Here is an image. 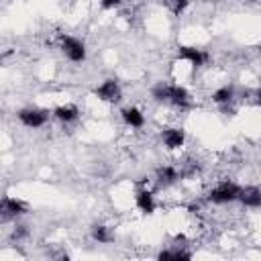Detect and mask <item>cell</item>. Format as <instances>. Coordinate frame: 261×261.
<instances>
[{"mask_svg": "<svg viewBox=\"0 0 261 261\" xmlns=\"http://www.w3.org/2000/svg\"><path fill=\"white\" fill-rule=\"evenodd\" d=\"M259 55H261V47H259Z\"/></svg>", "mask_w": 261, "mask_h": 261, "instance_id": "obj_21", "label": "cell"}, {"mask_svg": "<svg viewBox=\"0 0 261 261\" xmlns=\"http://www.w3.org/2000/svg\"><path fill=\"white\" fill-rule=\"evenodd\" d=\"M59 49L61 53L71 61V63H82L86 61V45L82 39L71 37V35H59Z\"/></svg>", "mask_w": 261, "mask_h": 261, "instance_id": "obj_3", "label": "cell"}, {"mask_svg": "<svg viewBox=\"0 0 261 261\" xmlns=\"http://www.w3.org/2000/svg\"><path fill=\"white\" fill-rule=\"evenodd\" d=\"M155 177L161 188H167V186H173L181 177V171H177V167H173V165H163V167H157Z\"/></svg>", "mask_w": 261, "mask_h": 261, "instance_id": "obj_11", "label": "cell"}, {"mask_svg": "<svg viewBox=\"0 0 261 261\" xmlns=\"http://www.w3.org/2000/svg\"><path fill=\"white\" fill-rule=\"evenodd\" d=\"M135 204H137V208H139L143 214H153L155 208H157L155 198H153V192L147 190V188L137 190V194H135Z\"/></svg>", "mask_w": 261, "mask_h": 261, "instance_id": "obj_10", "label": "cell"}, {"mask_svg": "<svg viewBox=\"0 0 261 261\" xmlns=\"http://www.w3.org/2000/svg\"><path fill=\"white\" fill-rule=\"evenodd\" d=\"M122 4V0H100V8L102 10H114Z\"/></svg>", "mask_w": 261, "mask_h": 261, "instance_id": "obj_19", "label": "cell"}, {"mask_svg": "<svg viewBox=\"0 0 261 261\" xmlns=\"http://www.w3.org/2000/svg\"><path fill=\"white\" fill-rule=\"evenodd\" d=\"M120 116H122L124 124L130 126V128H143V126H145V114H143L137 106H126V108H122V110H120Z\"/></svg>", "mask_w": 261, "mask_h": 261, "instance_id": "obj_12", "label": "cell"}, {"mask_svg": "<svg viewBox=\"0 0 261 261\" xmlns=\"http://www.w3.org/2000/svg\"><path fill=\"white\" fill-rule=\"evenodd\" d=\"M151 96L157 102H165V104H171V106H177V108H190V104H192L190 92L179 84H163V82H159L157 86H153Z\"/></svg>", "mask_w": 261, "mask_h": 261, "instance_id": "obj_1", "label": "cell"}, {"mask_svg": "<svg viewBox=\"0 0 261 261\" xmlns=\"http://www.w3.org/2000/svg\"><path fill=\"white\" fill-rule=\"evenodd\" d=\"M177 59L179 61H186L194 69H198V67H202L208 61V53L202 51V49H198V47H192V45H179L177 47Z\"/></svg>", "mask_w": 261, "mask_h": 261, "instance_id": "obj_6", "label": "cell"}, {"mask_svg": "<svg viewBox=\"0 0 261 261\" xmlns=\"http://www.w3.org/2000/svg\"><path fill=\"white\" fill-rule=\"evenodd\" d=\"M257 106L261 108V90H257Z\"/></svg>", "mask_w": 261, "mask_h": 261, "instance_id": "obj_20", "label": "cell"}, {"mask_svg": "<svg viewBox=\"0 0 261 261\" xmlns=\"http://www.w3.org/2000/svg\"><path fill=\"white\" fill-rule=\"evenodd\" d=\"M161 141H163V145L167 149L175 151V149L184 147V143H186V130L179 128V126H167V128L161 130Z\"/></svg>", "mask_w": 261, "mask_h": 261, "instance_id": "obj_8", "label": "cell"}, {"mask_svg": "<svg viewBox=\"0 0 261 261\" xmlns=\"http://www.w3.org/2000/svg\"><path fill=\"white\" fill-rule=\"evenodd\" d=\"M90 234H92V239H94L96 243H102V245H108V243L114 241V232H112V228L106 226V224H92Z\"/></svg>", "mask_w": 261, "mask_h": 261, "instance_id": "obj_14", "label": "cell"}, {"mask_svg": "<svg viewBox=\"0 0 261 261\" xmlns=\"http://www.w3.org/2000/svg\"><path fill=\"white\" fill-rule=\"evenodd\" d=\"M16 116H18V120L24 126H29V128H41L49 120V110L37 108V106H29V108H20Z\"/></svg>", "mask_w": 261, "mask_h": 261, "instance_id": "obj_4", "label": "cell"}, {"mask_svg": "<svg viewBox=\"0 0 261 261\" xmlns=\"http://www.w3.org/2000/svg\"><path fill=\"white\" fill-rule=\"evenodd\" d=\"M159 2H161V4H165V6H167L175 16H179V14L190 6V2H192V0H159Z\"/></svg>", "mask_w": 261, "mask_h": 261, "instance_id": "obj_17", "label": "cell"}, {"mask_svg": "<svg viewBox=\"0 0 261 261\" xmlns=\"http://www.w3.org/2000/svg\"><path fill=\"white\" fill-rule=\"evenodd\" d=\"M239 202L245 208H261V188L259 186H241V194H239Z\"/></svg>", "mask_w": 261, "mask_h": 261, "instance_id": "obj_9", "label": "cell"}, {"mask_svg": "<svg viewBox=\"0 0 261 261\" xmlns=\"http://www.w3.org/2000/svg\"><path fill=\"white\" fill-rule=\"evenodd\" d=\"M157 259L159 261H167V259H173V261H179V259H192V253L190 251H186V249H181V247H171V249H165V251H161L159 255H157Z\"/></svg>", "mask_w": 261, "mask_h": 261, "instance_id": "obj_16", "label": "cell"}, {"mask_svg": "<svg viewBox=\"0 0 261 261\" xmlns=\"http://www.w3.org/2000/svg\"><path fill=\"white\" fill-rule=\"evenodd\" d=\"M239 194H241V186L230 181V179H222L220 184H216L210 192H208V202L212 204H230L234 200H239Z\"/></svg>", "mask_w": 261, "mask_h": 261, "instance_id": "obj_2", "label": "cell"}, {"mask_svg": "<svg viewBox=\"0 0 261 261\" xmlns=\"http://www.w3.org/2000/svg\"><path fill=\"white\" fill-rule=\"evenodd\" d=\"M53 116L57 118V120H61V122H73V120H77V116H80V108L75 106V104H63V106H57L55 110H53Z\"/></svg>", "mask_w": 261, "mask_h": 261, "instance_id": "obj_13", "label": "cell"}, {"mask_svg": "<svg viewBox=\"0 0 261 261\" xmlns=\"http://www.w3.org/2000/svg\"><path fill=\"white\" fill-rule=\"evenodd\" d=\"M0 212H2L4 220L18 218V216L29 212V204L24 200H18V198H12V196H4L2 202H0Z\"/></svg>", "mask_w": 261, "mask_h": 261, "instance_id": "obj_7", "label": "cell"}, {"mask_svg": "<svg viewBox=\"0 0 261 261\" xmlns=\"http://www.w3.org/2000/svg\"><path fill=\"white\" fill-rule=\"evenodd\" d=\"M94 94H96V98L102 100V102L116 104V102H120V98H122V88H120V84H118L116 80L108 77V80H104V82L94 90Z\"/></svg>", "mask_w": 261, "mask_h": 261, "instance_id": "obj_5", "label": "cell"}, {"mask_svg": "<svg viewBox=\"0 0 261 261\" xmlns=\"http://www.w3.org/2000/svg\"><path fill=\"white\" fill-rule=\"evenodd\" d=\"M29 237V228L24 226V224H16L14 228H12V239L14 241H22V239H27Z\"/></svg>", "mask_w": 261, "mask_h": 261, "instance_id": "obj_18", "label": "cell"}, {"mask_svg": "<svg viewBox=\"0 0 261 261\" xmlns=\"http://www.w3.org/2000/svg\"><path fill=\"white\" fill-rule=\"evenodd\" d=\"M234 100V88L232 86H220L218 90L212 92V102L218 106H226Z\"/></svg>", "mask_w": 261, "mask_h": 261, "instance_id": "obj_15", "label": "cell"}]
</instances>
